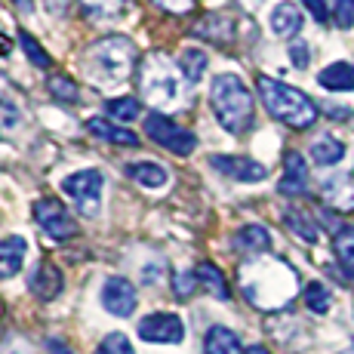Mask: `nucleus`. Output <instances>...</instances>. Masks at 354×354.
<instances>
[{"instance_id": "13", "label": "nucleus", "mask_w": 354, "mask_h": 354, "mask_svg": "<svg viewBox=\"0 0 354 354\" xmlns=\"http://www.w3.org/2000/svg\"><path fill=\"white\" fill-rule=\"evenodd\" d=\"M86 133H90L93 139H99V142H111V145H127V148L139 145V136H136L133 129L111 124L108 118H93V120H86Z\"/></svg>"}, {"instance_id": "28", "label": "nucleus", "mask_w": 354, "mask_h": 354, "mask_svg": "<svg viewBox=\"0 0 354 354\" xmlns=\"http://www.w3.org/2000/svg\"><path fill=\"white\" fill-rule=\"evenodd\" d=\"M46 86H50V93L53 96H56L59 102H77L80 99V93H77V84H74V80H68L65 74H53L50 80H46Z\"/></svg>"}, {"instance_id": "17", "label": "nucleus", "mask_w": 354, "mask_h": 354, "mask_svg": "<svg viewBox=\"0 0 354 354\" xmlns=\"http://www.w3.org/2000/svg\"><path fill=\"white\" fill-rule=\"evenodd\" d=\"M127 176L142 188H163L167 185V179H169L167 167H160V163H154V160L127 163Z\"/></svg>"}, {"instance_id": "36", "label": "nucleus", "mask_w": 354, "mask_h": 354, "mask_svg": "<svg viewBox=\"0 0 354 354\" xmlns=\"http://www.w3.org/2000/svg\"><path fill=\"white\" fill-rule=\"evenodd\" d=\"M336 253H339V259H342V265L348 271H354V243H339L336 247Z\"/></svg>"}, {"instance_id": "20", "label": "nucleus", "mask_w": 354, "mask_h": 354, "mask_svg": "<svg viewBox=\"0 0 354 354\" xmlns=\"http://www.w3.org/2000/svg\"><path fill=\"white\" fill-rule=\"evenodd\" d=\"M234 247L241 253H265L271 247V234L265 225H243L234 237Z\"/></svg>"}, {"instance_id": "25", "label": "nucleus", "mask_w": 354, "mask_h": 354, "mask_svg": "<svg viewBox=\"0 0 354 354\" xmlns=\"http://www.w3.org/2000/svg\"><path fill=\"white\" fill-rule=\"evenodd\" d=\"M283 222H287V228L292 234H299L305 243H317V225L311 216H305L302 209H287L283 213Z\"/></svg>"}, {"instance_id": "42", "label": "nucleus", "mask_w": 354, "mask_h": 354, "mask_svg": "<svg viewBox=\"0 0 354 354\" xmlns=\"http://www.w3.org/2000/svg\"><path fill=\"white\" fill-rule=\"evenodd\" d=\"M50 348H53V351H56V354H71V351H68V348H62V345H59V342H50Z\"/></svg>"}, {"instance_id": "23", "label": "nucleus", "mask_w": 354, "mask_h": 354, "mask_svg": "<svg viewBox=\"0 0 354 354\" xmlns=\"http://www.w3.org/2000/svg\"><path fill=\"white\" fill-rule=\"evenodd\" d=\"M207 65H209V59H207V53H203V50H197V46L182 50L179 68H182V77H185L188 84H197V80L207 74Z\"/></svg>"}, {"instance_id": "21", "label": "nucleus", "mask_w": 354, "mask_h": 354, "mask_svg": "<svg viewBox=\"0 0 354 354\" xmlns=\"http://www.w3.org/2000/svg\"><path fill=\"white\" fill-rule=\"evenodd\" d=\"M80 6H84V12L93 22H108V19L124 16L129 0H80Z\"/></svg>"}, {"instance_id": "12", "label": "nucleus", "mask_w": 354, "mask_h": 354, "mask_svg": "<svg viewBox=\"0 0 354 354\" xmlns=\"http://www.w3.org/2000/svg\"><path fill=\"white\" fill-rule=\"evenodd\" d=\"M62 283H65V277H62V271H59L56 265H53V262H40L37 268H34L31 281H28V290L37 299L50 302V299H56L59 292H62Z\"/></svg>"}, {"instance_id": "27", "label": "nucleus", "mask_w": 354, "mask_h": 354, "mask_svg": "<svg viewBox=\"0 0 354 354\" xmlns=\"http://www.w3.org/2000/svg\"><path fill=\"white\" fill-rule=\"evenodd\" d=\"M305 305H308V311H315V315H326L333 305L330 290H326L324 283H308V287H305Z\"/></svg>"}, {"instance_id": "6", "label": "nucleus", "mask_w": 354, "mask_h": 354, "mask_svg": "<svg viewBox=\"0 0 354 354\" xmlns=\"http://www.w3.org/2000/svg\"><path fill=\"white\" fill-rule=\"evenodd\" d=\"M102 185H105V179H102L99 169H80V173L65 176V182H62L65 194L74 201V207H77L80 216H96L99 213Z\"/></svg>"}, {"instance_id": "15", "label": "nucleus", "mask_w": 354, "mask_h": 354, "mask_svg": "<svg viewBox=\"0 0 354 354\" xmlns=\"http://www.w3.org/2000/svg\"><path fill=\"white\" fill-rule=\"evenodd\" d=\"M25 253H28V241L25 237H3L0 241V277H12L19 274V268H22L25 262Z\"/></svg>"}, {"instance_id": "10", "label": "nucleus", "mask_w": 354, "mask_h": 354, "mask_svg": "<svg viewBox=\"0 0 354 354\" xmlns=\"http://www.w3.org/2000/svg\"><path fill=\"white\" fill-rule=\"evenodd\" d=\"M209 167L219 169L222 176H228L234 182H262L268 176V167H262L259 160L250 158H237V154H213Z\"/></svg>"}, {"instance_id": "38", "label": "nucleus", "mask_w": 354, "mask_h": 354, "mask_svg": "<svg viewBox=\"0 0 354 354\" xmlns=\"http://www.w3.org/2000/svg\"><path fill=\"white\" fill-rule=\"evenodd\" d=\"M326 111L333 114V120H348V111H345V108H326Z\"/></svg>"}, {"instance_id": "39", "label": "nucleus", "mask_w": 354, "mask_h": 354, "mask_svg": "<svg viewBox=\"0 0 354 354\" xmlns=\"http://www.w3.org/2000/svg\"><path fill=\"white\" fill-rule=\"evenodd\" d=\"M12 3H16L22 12H31L34 10V0H12Z\"/></svg>"}, {"instance_id": "26", "label": "nucleus", "mask_w": 354, "mask_h": 354, "mask_svg": "<svg viewBox=\"0 0 354 354\" xmlns=\"http://www.w3.org/2000/svg\"><path fill=\"white\" fill-rule=\"evenodd\" d=\"M105 111L111 114V118H118V120H124V124H129V120H139L142 118V102L133 99V96L108 99L105 102Z\"/></svg>"}, {"instance_id": "40", "label": "nucleus", "mask_w": 354, "mask_h": 354, "mask_svg": "<svg viewBox=\"0 0 354 354\" xmlns=\"http://www.w3.org/2000/svg\"><path fill=\"white\" fill-rule=\"evenodd\" d=\"M10 50H12V44L3 37V34H0V56H6V53H10Z\"/></svg>"}, {"instance_id": "31", "label": "nucleus", "mask_w": 354, "mask_h": 354, "mask_svg": "<svg viewBox=\"0 0 354 354\" xmlns=\"http://www.w3.org/2000/svg\"><path fill=\"white\" fill-rule=\"evenodd\" d=\"M19 44H22V50L28 53V59H31V62L37 65V68H46V65H50V56H46V53L40 50V46H37V40H34L28 31H22V34H19Z\"/></svg>"}, {"instance_id": "8", "label": "nucleus", "mask_w": 354, "mask_h": 354, "mask_svg": "<svg viewBox=\"0 0 354 354\" xmlns=\"http://www.w3.org/2000/svg\"><path fill=\"white\" fill-rule=\"evenodd\" d=\"M136 333L142 336V342L151 345H179L185 339V324L179 315H169V311H154V315L142 317Z\"/></svg>"}, {"instance_id": "32", "label": "nucleus", "mask_w": 354, "mask_h": 354, "mask_svg": "<svg viewBox=\"0 0 354 354\" xmlns=\"http://www.w3.org/2000/svg\"><path fill=\"white\" fill-rule=\"evenodd\" d=\"M197 287V274H192V271H179V274L173 277V290L179 299H188Z\"/></svg>"}, {"instance_id": "29", "label": "nucleus", "mask_w": 354, "mask_h": 354, "mask_svg": "<svg viewBox=\"0 0 354 354\" xmlns=\"http://www.w3.org/2000/svg\"><path fill=\"white\" fill-rule=\"evenodd\" d=\"M96 354H136V348L129 345V339L124 336V333H111V336H105L99 342Z\"/></svg>"}, {"instance_id": "14", "label": "nucleus", "mask_w": 354, "mask_h": 354, "mask_svg": "<svg viewBox=\"0 0 354 354\" xmlns=\"http://www.w3.org/2000/svg\"><path fill=\"white\" fill-rule=\"evenodd\" d=\"M302 10H299L292 0H281V3L271 10V31L281 34V37H292V34L302 31Z\"/></svg>"}, {"instance_id": "9", "label": "nucleus", "mask_w": 354, "mask_h": 354, "mask_svg": "<svg viewBox=\"0 0 354 354\" xmlns=\"http://www.w3.org/2000/svg\"><path fill=\"white\" fill-rule=\"evenodd\" d=\"M102 305H105L108 315L129 317L139 305V296H136V287L127 277H108L105 287H102Z\"/></svg>"}, {"instance_id": "22", "label": "nucleus", "mask_w": 354, "mask_h": 354, "mask_svg": "<svg viewBox=\"0 0 354 354\" xmlns=\"http://www.w3.org/2000/svg\"><path fill=\"white\" fill-rule=\"evenodd\" d=\"M311 158H315L317 167H336L339 160L345 158V145L333 136H321V139L311 145Z\"/></svg>"}, {"instance_id": "3", "label": "nucleus", "mask_w": 354, "mask_h": 354, "mask_svg": "<svg viewBox=\"0 0 354 354\" xmlns=\"http://www.w3.org/2000/svg\"><path fill=\"white\" fill-rule=\"evenodd\" d=\"M136 59H139V50L129 37H105L86 50V71L99 84H124Z\"/></svg>"}, {"instance_id": "2", "label": "nucleus", "mask_w": 354, "mask_h": 354, "mask_svg": "<svg viewBox=\"0 0 354 354\" xmlns=\"http://www.w3.org/2000/svg\"><path fill=\"white\" fill-rule=\"evenodd\" d=\"M209 105H213V114L222 129L234 136H241L253 124V93L237 74H216L213 86H209Z\"/></svg>"}, {"instance_id": "11", "label": "nucleus", "mask_w": 354, "mask_h": 354, "mask_svg": "<svg viewBox=\"0 0 354 354\" xmlns=\"http://www.w3.org/2000/svg\"><path fill=\"white\" fill-rule=\"evenodd\" d=\"M277 192L283 197H296L308 192V167H305L299 151H287V158H283V176L277 182Z\"/></svg>"}, {"instance_id": "19", "label": "nucleus", "mask_w": 354, "mask_h": 354, "mask_svg": "<svg viewBox=\"0 0 354 354\" xmlns=\"http://www.w3.org/2000/svg\"><path fill=\"white\" fill-rule=\"evenodd\" d=\"M317 84H321L324 90H333V93L354 90V68L348 62H333L317 74Z\"/></svg>"}, {"instance_id": "35", "label": "nucleus", "mask_w": 354, "mask_h": 354, "mask_svg": "<svg viewBox=\"0 0 354 354\" xmlns=\"http://www.w3.org/2000/svg\"><path fill=\"white\" fill-rule=\"evenodd\" d=\"M154 3L167 12H188L194 6V0H154Z\"/></svg>"}, {"instance_id": "24", "label": "nucleus", "mask_w": 354, "mask_h": 354, "mask_svg": "<svg viewBox=\"0 0 354 354\" xmlns=\"http://www.w3.org/2000/svg\"><path fill=\"white\" fill-rule=\"evenodd\" d=\"M194 274H197V283H203V287H207V292H213L216 299H222V302H225V299L231 296L225 277H222V271L216 268L213 262H201Z\"/></svg>"}, {"instance_id": "37", "label": "nucleus", "mask_w": 354, "mask_h": 354, "mask_svg": "<svg viewBox=\"0 0 354 354\" xmlns=\"http://www.w3.org/2000/svg\"><path fill=\"white\" fill-rule=\"evenodd\" d=\"M305 6H308V12L317 19V22H326V3L324 0H302Z\"/></svg>"}, {"instance_id": "5", "label": "nucleus", "mask_w": 354, "mask_h": 354, "mask_svg": "<svg viewBox=\"0 0 354 354\" xmlns=\"http://www.w3.org/2000/svg\"><path fill=\"white\" fill-rule=\"evenodd\" d=\"M145 136L151 142H158L160 148L179 154V158H188V154L197 148V136L192 129L179 127L173 118H163V114H148L145 118Z\"/></svg>"}, {"instance_id": "18", "label": "nucleus", "mask_w": 354, "mask_h": 354, "mask_svg": "<svg viewBox=\"0 0 354 354\" xmlns=\"http://www.w3.org/2000/svg\"><path fill=\"white\" fill-rule=\"evenodd\" d=\"M192 31H194V37L213 40V44H231L234 40V22L228 16H203Z\"/></svg>"}, {"instance_id": "7", "label": "nucleus", "mask_w": 354, "mask_h": 354, "mask_svg": "<svg viewBox=\"0 0 354 354\" xmlns=\"http://www.w3.org/2000/svg\"><path fill=\"white\" fill-rule=\"evenodd\" d=\"M34 219H37L40 231H44L46 237H53V241H68V237L77 234L74 216L68 213L65 203L56 201V197H40V201H34Z\"/></svg>"}, {"instance_id": "41", "label": "nucleus", "mask_w": 354, "mask_h": 354, "mask_svg": "<svg viewBox=\"0 0 354 354\" xmlns=\"http://www.w3.org/2000/svg\"><path fill=\"white\" fill-rule=\"evenodd\" d=\"M247 354H271V351L265 348V345H250V348H247Z\"/></svg>"}, {"instance_id": "33", "label": "nucleus", "mask_w": 354, "mask_h": 354, "mask_svg": "<svg viewBox=\"0 0 354 354\" xmlns=\"http://www.w3.org/2000/svg\"><path fill=\"white\" fill-rule=\"evenodd\" d=\"M308 56H311L308 44H305V40H292V44H290V59H292V65H296V68H308Z\"/></svg>"}, {"instance_id": "30", "label": "nucleus", "mask_w": 354, "mask_h": 354, "mask_svg": "<svg viewBox=\"0 0 354 354\" xmlns=\"http://www.w3.org/2000/svg\"><path fill=\"white\" fill-rule=\"evenodd\" d=\"M333 6V22L339 28H351L354 25V0H330Z\"/></svg>"}, {"instance_id": "43", "label": "nucleus", "mask_w": 354, "mask_h": 354, "mask_svg": "<svg viewBox=\"0 0 354 354\" xmlns=\"http://www.w3.org/2000/svg\"><path fill=\"white\" fill-rule=\"evenodd\" d=\"M342 354H354V348H348V351H342Z\"/></svg>"}, {"instance_id": "16", "label": "nucleus", "mask_w": 354, "mask_h": 354, "mask_svg": "<svg viewBox=\"0 0 354 354\" xmlns=\"http://www.w3.org/2000/svg\"><path fill=\"white\" fill-rule=\"evenodd\" d=\"M203 354H247L234 330L228 326H209L203 336Z\"/></svg>"}, {"instance_id": "4", "label": "nucleus", "mask_w": 354, "mask_h": 354, "mask_svg": "<svg viewBox=\"0 0 354 354\" xmlns=\"http://www.w3.org/2000/svg\"><path fill=\"white\" fill-rule=\"evenodd\" d=\"M139 93L151 105H169L179 96V77L163 53H148L139 68Z\"/></svg>"}, {"instance_id": "1", "label": "nucleus", "mask_w": 354, "mask_h": 354, "mask_svg": "<svg viewBox=\"0 0 354 354\" xmlns=\"http://www.w3.org/2000/svg\"><path fill=\"white\" fill-rule=\"evenodd\" d=\"M256 90H259V99H262L265 111L271 114V118H277L281 124H287L292 129H308L315 127L317 120V105L305 96L302 90H296V86L283 84V80H274V77H259L256 80Z\"/></svg>"}, {"instance_id": "34", "label": "nucleus", "mask_w": 354, "mask_h": 354, "mask_svg": "<svg viewBox=\"0 0 354 354\" xmlns=\"http://www.w3.org/2000/svg\"><path fill=\"white\" fill-rule=\"evenodd\" d=\"M12 127H19V108L0 99V129H12Z\"/></svg>"}]
</instances>
